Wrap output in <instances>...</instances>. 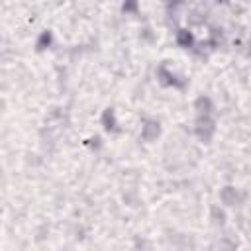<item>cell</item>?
Listing matches in <instances>:
<instances>
[{"mask_svg":"<svg viewBox=\"0 0 251 251\" xmlns=\"http://www.w3.org/2000/svg\"><path fill=\"white\" fill-rule=\"evenodd\" d=\"M216 133V120L212 116H196L194 122V135L202 143H210Z\"/></svg>","mask_w":251,"mask_h":251,"instance_id":"6da1fadb","label":"cell"},{"mask_svg":"<svg viewBox=\"0 0 251 251\" xmlns=\"http://www.w3.org/2000/svg\"><path fill=\"white\" fill-rule=\"evenodd\" d=\"M157 80L163 86H173V88H184L186 86V78L184 76H178L176 73H173L165 63H161L157 67Z\"/></svg>","mask_w":251,"mask_h":251,"instance_id":"7a4b0ae2","label":"cell"},{"mask_svg":"<svg viewBox=\"0 0 251 251\" xmlns=\"http://www.w3.org/2000/svg\"><path fill=\"white\" fill-rule=\"evenodd\" d=\"M161 135V124L157 122V120H143V126H141V139L143 141H147V143H151V141H155L157 137Z\"/></svg>","mask_w":251,"mask_h":251,"instance_id":"3957f363","label":"cell"},{"mask_svg":"<svg viewBox=\"0 0 251 251\" xmlns=\"http://www.w3.org/2000/svg\"><path fill=\"white\" fill-rule=\"evenodd\" d=\"M100 124H102V127H104V131H108V133H114V131H118L116 110H114L112 106L104 108V112H102V116H100Z\"/></svg>","mask_w":251,"mask_h":251,"instance_id":"277c9868","label":"cell"},{"mask_svg":"<svg viewBox=\"0 0 251 251\" xmlns=\"http://www.w3.org/2000/svg\"><path fill=\"white\" fill-rule=\"evenodd\" d=\"M194 110H196V116H212L214 114V102L210 96H198L194 100Z\"/></svg>","mask_w":251,"mask_h":251,"instance_id":"5b68a950","label":"cell"},{"mask_svg":"<svg viewBox=\"0 0 251 251\" xmlns=\"http://www.w3.org/2000/svg\"><path fill=\"white\" fill-rule=\"evenodd\" d=\"M220 200H222L224 206H237L239 204V192H237V188L231 186V184L224 186L220 190Z\"/></svg>","mask_w":251,"mask_h":251,"instance_id":"8992f818","label":"cell"},{"mask_svg":"<svg viewBox=\"0 0 251 251\" xmlns=\"http://www.w3.org/2000/svg\"><path fill=\"white\" fill-rule=\"evenodd\" d=\"M175 39H176V45L182 47V49H192L194 47V33L190 29H186V27L176 29Z\"/></svg>","mask_w":251,"mask_h":251,"instance_id":"52a82bcc","label":"cell"},{"mask_svg":"<svg viewBox=\"0 0 251 251\" xmlns=\"http://www.w3.org/2000/svg\"><path fill=\"white\" fill-rule=\"evenodd\" d=\"M51 43H53V33H51L49 29H43V31L37 35V39H35V51L41 53V51H45L47 47H51Z\"/></svg>","mask_w":251,"mask_h":251,"instance_id":"ba28073f","label":"cell"},{"mask_svg":"<svg viewBox=\"0 0 251 251\" xmlns=\"http://www.w3.org/2000/svg\"><path fill=\"white\" fill-rule=\"evenodd\" d=\"M210 220H212L216 226H224V224H226V212H224L220 206L214 204V206L210 208Z\"/></svg>","mask_w":251,"mask_h":251,"instance_id":"9c48e42d","label":"cell"},{"mask_svg":"<svg viewBox=\"0 0 251 251\" xmlns=\"http://www.w3.org/2000/svg\"><path fill=\"white\" fill-rule=\"evenodd\" d=\"M122 12H126V14H137L139 12V2L137 0H124Z\"/></svg>","mask_w":251,"mask_h":251,"instance_id":"30bf717a","label":"cell"}]
</instances>
